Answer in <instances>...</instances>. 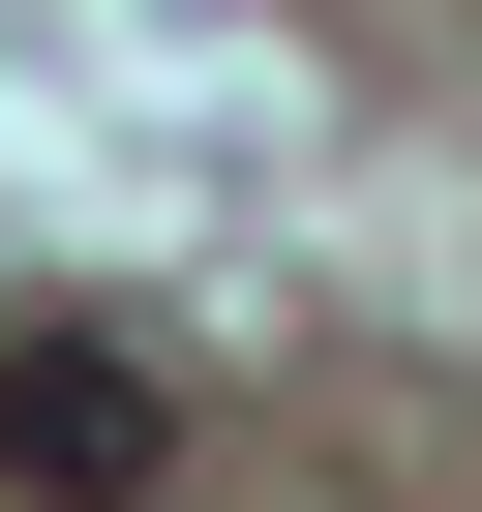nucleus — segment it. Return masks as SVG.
Returning <instances> with one entry per match:
<instances>
[{
	"instance_id": "f257e3e1",
	"label": "nucleus",
	"mask_w": 482,
	"mask_h": 512,
	"mask_svg": "<svg viewBox=\"0 0 482 512\" xmlns=\"http://www.w3.org/2000/svg\"><path fill=\"white\" fill-rule=\"evenodd\" d=\"M181 452V392L121 362V332H0V482H61V512H121Z\"/></svg>"
}]
</instances>
